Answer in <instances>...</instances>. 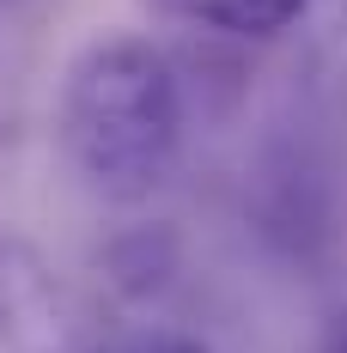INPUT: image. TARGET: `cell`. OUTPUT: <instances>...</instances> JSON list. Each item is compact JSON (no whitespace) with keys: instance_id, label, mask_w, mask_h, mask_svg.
I'll return each instance as SVG.
<instances>
[{"instance_id":"277c9868","label":"cell","mask_w":347,"mask_h":353,"mask_svg":"<svg viewBox=\"0 0 347 353\" xmlns=\"http://www.w3.org/2000/svg\"><path fill=\"white\" fill-rule=\"evenodd\" d=\"M86 353H208V341L183 335V329H135V335H116V341H98Z\"/></svg>"},{"instance_id":"3957f363","label":"cell","mask_w":347,"mask_h":353,"mask_svg":"<svg viewBox=\"0 0 347 353\" xmlns=\"http://www.w3.org/2000/svg\"><path fill=\"white\" fill-rule=\"evenodd\" d=\"M152 19H171V25H201L219 37H244V43H268V37L293 31L311 0H140Z\"/></svg>"},{"instance_id":"6da1fadb","label":"cell","mask_w":347,"mask_h":353,"mask_svg":"<svg viewBox=\"0 0 347 353\" xmlns=\"http://www.w3.org/2000/svg\"><path fill=\"white\" fill-rule=\"evenodd\" d=\"M55 141L98 201H146L183 152V85L171 55L128 31L92 37L68 61Z\"/></svg>"},{"instance_id":"5b68a950","label":"cell","mask_w":347,"mask_h":353,"mask_svg":"<svg viewBox=\"0 0 347 353\" xmlns=\"http://www.w3.org/2000/svg\"><path fill=\"white\" fill-rule=\"evenodd\" d=\"M335 353H347V335H341V341H335Z\"/></svg>"},{"instance_id":"7a4b0ae2","label":"cell","mask_w":347,"mask_h":353,"mask_svg":"<svg viewBox=\"0 0 347 353\" xmlns=\"http://www.w3.org/2000/svg\"><path fill=\"white\" fill-rule=\"evenodd\" d=\"M0 347L6 353H86L79 305L25 238H0Z\"/></svg>"}]
</instances>
